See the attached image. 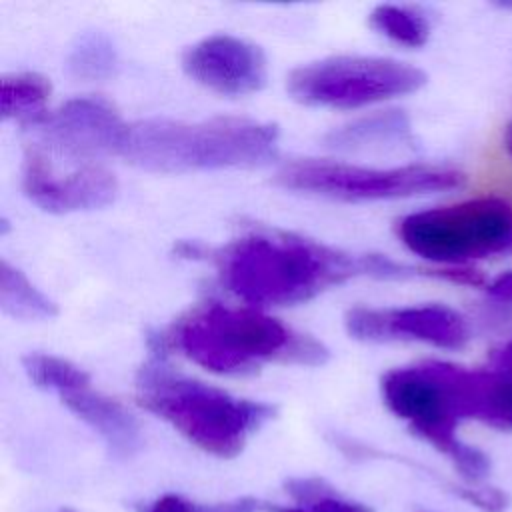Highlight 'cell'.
Returning <instances> with one entry per match:
<instances>
[{
    "instance_id": "1",
    "label": "cell",
    "mask_w": 512,
    "mask_h": 512,
    "mask_svg": "<svg viewBox=\"0 0 512 512\" xmlns=\"http://www.w3.org/2000/svg\"><path fill=\"white\" fill-rule=\"evenodd\" d=\"M222 284L254 306H292L356 276H436L380 254H346L290 232H252L210 252Z\"/></svg>"
},
{
    "instance_id": "2",
    "label": "cell",
    "mask_w": 512,
    "mask_h": 512,
    "mask_svg": "<svg viewBox=\"0 0 512 512\" xmlns=\"http://www.w3.org/2000/svg\"><path fill=\"white\" fill-rule=\"evenodd\" d=\"M166 334L148 336V360L138 372V402L186 440L218 458H234L248 438L274 418V406L236 398L220 388L174 374L166 364Z\"/></svg>"
},
{
    "instance_id": "3",
    "label": "cell",
    "mask_w": 512,
    "mask_h": 512,
    "mask_svg": "<svg viewBox=\"0 0 512 512\" xmlns=\"http://www.w3.org/2000/svg\"><path fill=\"white\" fill-rule=\"evenodd\" d=\"M194 364L226 376L250 374L264 364L322 366L328 348L256 308L210 302L192 310L166 334Z\"/></svg>"
},
{
    "instance_id": "4",
    "label": "cell",
    "mask_w": 512,
    "mask_h": 512,
    "mask_svg": "<svg viewBox=\"0 0 512 512\" xmlns=\"http://www.w3.org/2000/svg\"><path fill=\"white\" fill-rule=\"evenodd\" d=\"M276 150L278 126L272 122L236 116L202 122L152 118L128 124L120 156L148 172L182 174L262 166Z\"/></svg>"
},
{
    "instance_id": "5",
    "label": "cell",
    "mask_w": 512,
    "mask_h": 512,
    "mask_svg": "<svg viewBox=\"0 0 512 512\" xmlns=\"http://www.w3.org/2000/svg\"><path fill=\"white\" fill-rule=\"evenodd\" d=\"M480 386L482 370L440 360L388 370L380 382L388 410L448 458L464 444L456 436L458 422L478 420Z\"/></svg>"
},
{
    "instance_id": "6",
    "label": "cell",
    "mask_w": 512,
    "mask_h": 512,
    "mask_svg": "<svg viewBox=\"0 0 512 512\" xmlns=\"http://www.w3.org/2000/svg\"><path fill=\"white\" fill-rule=\"evenodd\" d=\"M396 234L416 256L440 268L512 254V204L500 196H478L404 216Z\"/></svg>"
},
{
    "instance_id": "7",
    "label": "cell",
    "mask_w": 512,
    "mask_h": 512,
    "mask_svg": "<svg viewBox=\"0 0 512 512\" xmlns=\"http://www.w3.org/2000/svg\"><path fill=\"white\" fill-rule=\"evenodd\" d=\"M464 180V174L450 166L408 164L366 168L314 158L290 162L276 174V184L286 190L344 202L398 200L456 190Z\"/></svg>"
},
{
    "instance_id": "8",
    "label": "cell",
    "mask_w": 512,
    "mask_h": 512,
    "mask_svg": "<svg viewBox=\"0 0 512 512\" xmlns=\"http://www.w3.org/2000/svg\"><path fill=\"white\" fill-rule=\"evenodd\" d=\"M426 74L382 56H332L290 72L288 92L306 106L360 108L420 90Z\"/></svg>"
},
{
    "instance_id": "9",
    "label": "cell",
    "mask_w": 512,
    "mask_h": 512,
    "mask_svg": "<svg viewBox=\"0 0 512 512\" xmlns=\"http://www.w3.org/2000/svg\"><path fill=\"white\" fill-rule=\"evenodd\" d=\"M346 330L364 342L418 340L444 350H460L470 340L466 318L444 304L404 308L356 306L346 312Z\"/></svg>"
},
{
    "instance_id": "10",
    "label": "cell",
    "mask_w": 512,
    "mask_h": 512,
    "mask_svg": "<svg viewBox=\"0 0 512 512\" xmlns=\"http://www.w3.org/2000/svg\"><path fill=\"white\" fill-rule=\"evenodd\" d=\"M22 188L36 206L54 214L98 210L118 196V180L104 166L80 164L70 172H58L36 144L24 154Z\"/></svg>"
},
{
    "instance_id": "11",
    "label": "cell",
    "mask_w": 512,
    "mask_h": 512,
    "mask_svg": "<svg viewBox=\"0 0 512 512\" xmlns=\"http://www.w3.org/2000/svg\"><path fill=\"white\" fill-rule=\"evenodd\" d=\"M34 128L42 132L48 150L92 164L94 158L120 156L128 124L104 98L84 96L68 100Z\"/></svg>"
},
{
    "instance_id": "12",
    "label": "cell",
    "mask_w": 512,
    "mask_h": 512,
    "mask_svg": "<svg viewBox=\"0 0 512 512\" xmlns=\"http://www.w3.org/2000/svg\"><path fill=\"white\" fill-rule=\"evenodd\" d=\"M182 68L194 82L222 96L258 92L268 78L260 46L230 34H214L192 44L182 56Z\"/></svg>"
},
{
    "instance_id": "13",
    "label": "cell",
    "mask_w": 512,
    "mask_h": 512,
    "mask_svg": "<svg viewBox=\"0 0 512 512\" xmlns=\"http://www.w3.org/2000/svg\"><path fill=\"white\" fill-rule=\"evenodd\" d=\"M60 400L104 440L114 456L130 458L140 450V426L118 400L92 390L90 384L60 394Z\"/></svg>"
},
{
    "instance_id": "14",
    "label": "cell",
    "mask_w": 512,
    "mask_h": 512,
    "mask_svg": "<svg viewBox=\"0 0 512 512\" xmlns=\"http://www.w3.org/2000/svg\"><path fill=\"white\" fill-rule=\"evenodd\" d=\"M326 144L344 152L382 150L412 144L410 120L402 110L374 112L332 130L326 136Z\"/></svg>"
},
{
    "instance_id": "15",
    "label": "cell",
    "mask_w": 512,
    "mask_h": 512,
    "mask_svg": "<svg viewBox=\"0 0 512 512\" xmlns=\"http://www.w3.org/2000/svg\"><path fill=\"white\" fill-rule=\"evenodd\" d=\"M50 82L34 72L4 76L0 82L2 118H12L24 126H38L46 114Z\"/></svg>"
},
{
    "instance_id": "16",
    "label": "cell",
    "mask_w": 512,
    "mask_h": 512,
    "mask_svg": "<svg viewBox=\"0 0 512 512\" xmlns=\"http://www.w3.org/2000/svg\"><path fill=\"white\" fill-rule=\"evenodd\" d=\"M0 306L4 314L26 322L50 320L58 314L56 304L6 260L0 264Z\"/></svg>"
},
{
    "instance_id": "17",
    "label": "cell",
    "mask_w": 512,
    "mask_h": 512,
    "mask_svg": "<svg viewBox=\"0 0 512 512\" xmlns=\"http://www.w3.org/2000/svg\"><path fill=\"white\" fill-rule=\"evenodd\" d=\"M66 66L70 76L86 82L106 80L116 72L118 54L104 32H86L70 48Z\"/></svg>"
},
{
    "instance_id": "18",
    "label": "cell",
    "mask_w": 512,
    "mask_h": 512,
    "mask_svg": "<svg viewBox=\"0 0 512 512\" xmlns=\"http://www.w3.org/2000/svg\"><path fill=\"white\" fill-rule=\"evenodd\" d=\"M370 26L408 48H420L430 36V24L426 16L408 6L380 4L370 12Z\"/></svg>"
},
{
    "instance_id": "19",
    "label": "cell",
    "mask_w": 512,
    "mask_h": 512,
    "mask_svg": "<svg viewBox=\"0 0 512 512\" xmlns=\"http://www.w3.org/2000/svg\"><path fill=\"white\" fill-rule=\"evenodd\" d=\"M24 372L30 382L42 390H52L58 396L90 384V376L76 364L42 352H30L22 358Z\"/></svg>"
},
{
    "instance_id": "20",
    "label": "cell",
    "mask_w": 512,
    "mask_h": 512,
    "mask_svg": "<svg viewBox=\"0 0 512 512\" xmlns=\"http://www.w3.org/2000/svg\"><path fill=\"white\" fill-rule=\"evenodd\" d=\"M478 420L498 428H512V380L490 368L482 370Z\"/></svg>"
},
{
    "instance_id": "21",
    "label": "cell",
    "mask_w": 512,
    "mask_h": 512,
    "mask_svg": "<svg viewBox=\"0 0 512 512\" xmlns=\"http://www.w3.org/2000/svg\"><path fill=\"white\" fill-rule=\"evenodd\" d=\"M312 512H372L370 506L356 502V500H348L338 496L334 490H328L322 498H318L312 506Z\"/></svg>"
},
{
    "instance_id": "22",
    "label": "cell",
    "mask_w": 512,
    "mask_h": 512,
    "mask_svg": "<svg viewBox=\"0 0 512 512\" xmlns=\"http://www.w3.org/2000/svg\"><path fill=\"white\" fill-rule=\"evenodd\" d=\"M142 512H202V504L180 494H162L148 502Z\"/></svg>"
},
{
    "instance_id": "23",
    "label": "cell",
    "mask_w": 512,
    "mask_h": 512,
    "mask_svg": "<svg viewBox=\"0 0 512 512\" xmlns=\"http://www.w3.org/2000/svg\"><path fill=\"white\" fill-rule=\"evenodd\" d=\"M486 294L492 302L502 306H512V270L498 274L486 284Z\"/></svg>"
},
{
    "instance_id": "24",
    "label": "cell",
    "mask_w": 512,
    "mask_h": 512,
    "mask_svg": "<svg viewBox=\"0 0 512 512\" xmlns=\"http://www.w3.org/2000/svg\"><path fill=\"white\" fill-rule=\"evenodd\" d=\"M490 370L512 380V340H508L498 350H494L490 358Z\"/></svg>"
},
{
    "instance_id": "25",
    "label": "cell",
    "mask_w": 512,
    "mask_h": 512,
    "mask_svg": "<svg viewBox=\"0 0 512 512\" xmlns=\"http://www.w3.org/2000/svg\"><path fill=\"white\" fill-rule=\"evenodd\" d=\"M504 146H506V150L510 152V156H512V122L506 126V130H504Z\"/></svg>"
},
{
    "instance_id": "26",
    "label": "cell",
    "mask_w": 512,
    "mask_h": 512,
    "mask_svg": "<svg viewBox=\"0 0 512 512\" xmlns=\"http://www.w3.org/2000/svg\"><path fill=\"white\" fill-rule=\"evenodd\" d=\"M274 512H312L304 506H274Z\"/></svg>"
},
{
    "instance_id": "27",
    "label": "cell",
    "mask_w": 512,
    "mask_h": 512,
    "mask_svg": "<svg viewBox=\"0 0 512 512\" xmlns=\"http://www.w3.org/2000/svg\"><path fill=\"white\" fill-rule=\"evenodd\" d=\"M62 512H72V510H62Z\"/></svg>"
},
{
    "instance_id": "28",
    "label": "cell",
    "mask_w": 512,
    "mask_h": 512,
    "mask_svg": "<svg viewBox=\"0 0 512 512\" xmlns=\"http://www.w3.org/2000/svg\"><path fill=\"white\" fill-rule=\"evenodd\" d=\"M418 512H428V510H418Z\"/></svg>"
}]
</instances>
